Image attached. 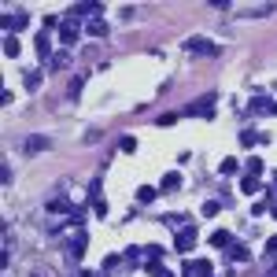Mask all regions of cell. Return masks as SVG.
<instances>
[{"mask_svg":"<svg viewBox=\"0 0 277 277\" xmlns=\"http://www.w3.org/2000/svg\"><path fill=\"white\" fill-rule=\"evenodd\" d=\"M229 255H233V259H236V262H240V259H248V252H244L240 244H233V252H229Z\"/></svg>","mask_w":277,"mask_h":277,"instance_id":"obj_19","label":"cell"},{"mask_svg":"<svg viewBox=\"0 0 277 277\" xmlns=\"http://www.w3.org/2000/svg\"><path fill=\"white\" fill-rule=\"evenodd\" d=\"M211 277H214V274H211Z\"/></svg>","mask_w":277,"mask_h":277,"instance_id":"obj_23","label":"cell"},{"mask_svg":"<svg viewBox=\"0 0 277 277\" xmlns=\"http://www.w3.org/2000/svg\"><path fill=\"white\" fill-rule=\"evenodd\" d=\"M229 244V233L226 229H214V233H211V248H226Z\"/></svg>","mask_w":277,"mask_h":277,"instance_id":"obj_8","label":"cell"},{"mask_svg":"<svg viewBox=\"0 0 277 277\" xmlns=\"http://www.w3.org/2000/svg\"><path fill=\"white\" fill-rule=\"evenodd\" d=\"M4 56H8V59H15V56H19V41H15V34L4 37Z\"/></svg>","mask_w":277,"mask_h":277,"instance_id":"obj_7","label":"cell"},{"mask_svg":"<svg viewBox=\"0 0 277 277\" xmlns=\"http://www.w3.org/2000/svg\"><path fill=\"white\" fill-rule=\"evenodd\" d=\"M196 244V229H185V233H177V252H189Z\"/></svg>","mask_w":277,"mask_h":277,"instance_id":"obj_4","label":"cell"},{"mask_svg":"<svg viewBox=\"0 0 277 277\" xmlns=\"http://www.w3.org/2000/svg\"><path fill=\"white\" fill-rule=\"evenodd\" d=\"M89 34L92 37H104V34H107V22H104V19H92V22H89Z\"/></svg>","mask_w":277,"mask_h":277,"instance_id":"obj_9","label":"cell"},{"mask_svg":"<svg viewBox=\"0 0 277 277\" xmlns=\"http://www.w3.org/2000/svg\"><path fill=\"white\" fill-rule=\"evenodd\" d=\"M274 277H277V274H274Z\"/></svg>","mask_w":277,"mask_h":277,"instance_id":"obj_24","label":"cell"},{"mask_svg":"<svg viewBox=\"0 0 277 277\" xmlns=\"http://www.w3.org/2000/svg\"><path fill=\"white\" fill-rule=\"evenodd\" d=\"M259 170H262V163H259V159H248V177H255Z\"/></svg>","mask_w":277,"mask_h":277,"instance_id":"obj_17","label":"cell"},{"mask_svg":"<svg viewBox=\"0 0 277 277\" xmlns=\"http://www.w3.org/2000/svg\"><path fill=\"white\" fill-rule=\"evenodd\" d=\"M37 56H52V44H48V37H37Z\"/></svg>","mask_w":277,"mask_h":277,"instance_id":"obj_14","label":"cell"},{"mask_svg":"<svg viewBox=\"0 0 277 277\" xmlns=\"http://www.w3.org/2000/svg\"><path fill=\"white\" fill-rule=\"evenodd\" d=\"M4 26H8V30H22L26 15H22V11H19V15H4Z\"/></svg>","mask_w":277,"mask_h":277,"instance_id":"obj_6","label":"cell"},{"mask_svg":"<svg viewBox=\"0 0 277 277\" xmlns=\"http://www.w3.org/2000/svg\"><path fill=\"white\" fill-rule=\"evenodd\" d=\"M185 52H196V56H218V44H211L207 37H189Z\"/></svg>","mask_w":277,"mask_h":277,"instance_id":"obj_1","label":"cell"},{"mask_svg":"<svg viewBox=\"0 0 277 277\" xmlns=\"http://www.w3.org/2000/svg\"><path fill=\"white\" fill-rule=\"evenodd\" d=\"M181 274H185V277H211L214 270H211V262H207V259H196V262H185Z\"/></svg>","mask_w":277,"mask_h":277,"instance_id":"obj_2","label":"cell"},{"mask_svg":"<svg viewBox=\"0 0 277 277\" xmlns=\"http://www.w3.org/2000/svg\"><path fill=\"white\" fill-rule=\"evenodd\" d=\"M82 85H85V74H78L74 82H70V96H78V92H82Z\"/></svg>","mask_w":277,"mask_h":277,"instance_id":"obj_15","label":"cell"},{"mask_svg":"<svg viewBox=\"0 0 277 277\" xmlns=\"http://www.w3.org/2000/svg\"><path fill=\"white\" fill-rule=\"evenodd\" d=\"M52 67H56V70L67 67V52H56V56H52Z\"/></svg>","mask_w":277,"mask_h":277,"instance_id":"obj_16","label":"cell"},{"mask_svg":"<svg viewBox=\"0 0 277 277\" xmlns=\"http://www.w3.org/2000/svg\"><path fill=\"white\" fill-rule=\"evenodd\" d=\"M92 211H96V214L104 218V214H107V203H104V200H92Z\"/></svg>","mask_w":277,"mask_h":277,"instance_id":"obj_18","label":"cell"},{"mask_svg":"<svg viewBox=\"0 0 277 277\" xmlns=\"http://www.w3.org/2000/svg\"><path fill=\"white\" fill-rule=\"evenodd\" d=\"M177 189H181V174H167V177H163V189H159V192H177Z\"/></svg>","mask_w":277,"mask_h":277,"instance_id":"obj_5","label":"cell"},{"mask_svg":"<svg viewBox=\"0 0 277 277\" xmlns=\"http://www.w3.org/2000/svg\"><path fill=\"white\" fill-rule=\"evenodd\" d=\"M240 192H248V196H252V192H259V181L244 174V181H240Z\"/></svg>","mask_w":277,"mask_h":277,"instance_id":"obj_11","label":"cell"},{"mask_svg":"<svg viewBox=\"0 0 277 277\" xmlns=\"http://www.w3.org/2000/svg\"><path fill=\"white\" fill-rule=\"evenodd\" d=\"M151 277H174L170 270H163V266H151Z\"/></svg>","mask_w":277,"mask_h":277,"instance_id":"obj_21","label":"cell"},{"mask_svg":"<svg viewBox=\"0 0 277 277\" xmlns=\"http://www.w3.org/2000/svg\"><path fill=\"white\" fill-rule=\"evenodd\" d=\"M270 259H277V236L270 240Z\"/></svg>","mask_w":277,"mask_h":277,"instance_id":"obj_22","label":"cell"},{"mask_svg":"<svg viewBox=\"0 0 277 277\" xmlns=\"http://www.w3.org/2000/svg\"><path fill=\"white\" fill-rule=\"evenodd\" d=\"M59 41L70 48V44L78 41V26H74V22H63V26H59Z\"/></svg>","mask_w":277,"mask_h":277,"instance_id":"obj_3","label":"cell"},{"mask_svg":"<svg viewBox=\"0 0 277 277\" xmlns=\"http://www.w3.org/2000/svg\"><path fill=\"white\" fill-rule=\"evenodd\" d=\"M122 151H137V141H133V137H122Z\"/></svg>","mask_w":277,"mask_h":277,"instance_id":"obj_20","label":"cell"},{"mask_svg":"<svg viewBox=\"0 0 277 277\" xmlns=\"http://www.w3.org/2000/svg\"><path fill=\"white\" fill-rule=\"evenodd\" d=\"M137 200H141V203H151V200H155V189H151V185H141V192H137Z\"/></svg>","mask_w":277,"mask_h":277,"instance_id":"obj_12","label":"cell"},{"mask_svg":"<svg viewBox=\"0 0 277 277\" xmlns=\"http://www.w3.org/2000/svg\"><path fill=\"white\" fill-rule=\"evenodd\" d=\"M26 148H30V151H37V148H48V137H30V141H26Z\"/></svg>","mask_w":277,"mask_h":277,"instance_id":"obj_13","label":"cell"},{"mask_svg":"<svg viewBox=\"0 0 277 277\" xmlns=\"http://www.w3.org/2000/svg\"><path fill=\"white\" fill-rule=\"evenodd\" d=\"M92 11H100V4H74L70 15H92Z\"/></svg>","mask_w":277,"mask_h":277,"instance_id":"obj_10","label":"cell"}]
</instances>
